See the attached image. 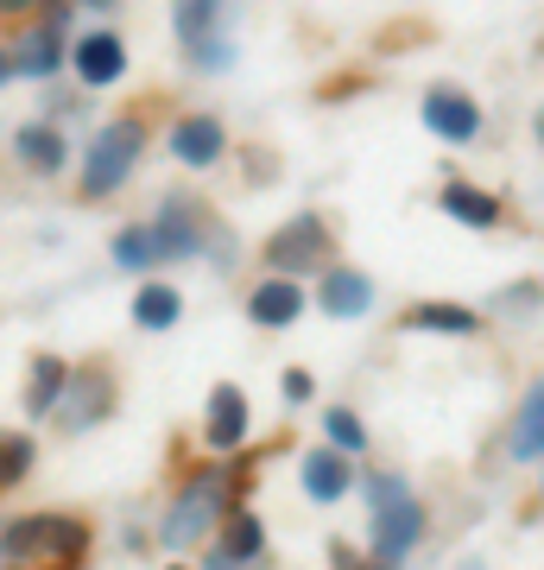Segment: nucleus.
Returning a JSON list of instances; mask_svg holds the SVG:
<instances>
[{"mask_svg":"<svg viewBox=\"0 0 544 570\" xmlns=\"http://www.w3.org/2000/svg\"><path fill=\"white\" fill-rule=\"evenodd\" d=\"M228 508V475L222 469H209V475H190V489L171 501V513H165V527H159V539L171 551H190L202 539V532L216 527V513Z\"/></svg>","mask_w":544,"mask_h":570,"instance_id":"obj_4","label":"nucleus"},{"mask_svg":"<svg viewBox=\"0 0 544 570\" xmlns=\"http://www.w3.org/2000/svg\"><path fill=\"white\" fill-rule=\"evenodd\" d=\"M538 140H544V115H538Z\"/></svg>","mask_w":544,"mask_h":570,"instance_id":"obj_31","label":"nucleus"},{"mask_svg":"<svg viewBox=\"0 0 544 570\" xmlns=\"http://www.w3.org/2000/svg\"><path fill=\"white\" fill-rule=\"evenodd\" d=\"M367 305H374V285H367V273H355V266L323 273V311H329V317H367Z\"/></svg>","mask_w":544,"mask_h":570,"instance_id":"obj_14","label":"nucleus"},{"mask_svg":"<svg viewBox=\"0 0 544 570\" xmlns=\"http://www.w3.org/2000/svg\"><path fill=\"white\" fill-rule=\"evenodd\" d=\"M285 400H310V374H304V367L285 374Z\"/></svg>","mask_w":544,"mask_h":570,"instance_id":"obj_27","label":"nucleus"},{"mask_svg":"<svg viewBox=\"0 0 544 570\" xmlns=\"http://www.w3.org/2000/svg\"><path fill=\"white\" fill-rule=\"evenodd\" d=\"M89 564V527L70 513H26L0 527V570H82Z\"/></svg>","mask_w":544,"mask_h":570,"instance_id":"obj_1","label":"nucleus"},{"mask_svg":"<svg viewBox=\"0 0 544 570\" xmlns=\"http://www.w3.org/2000/svg\"><path fill=\"white\" fill-rule=\"evenodd\" d=\"M323 431L336 438L329 450H343V456H355V450H367V431H362V419L348 406H329V419H323Z\"/></svg>","mask_w":544,"mask_h":570,"instance_id":"obj_26","label":"nucleus"},{"mask_svg":"<svg viewBox=\"0 0 544 570\" xmlns=\"http://www.w3.org/2000/svg\"><path fill=\"white\" fill-rule=\"evenodd\" d=\"M70 393H77V406H70V425H96V419H108V406H115V387H108V362H89L82 374H70Z\"/></svg>","mask_w":544,"mask_h":570,"instance_id":"obj_13","label":"nucleus"},{"mask_svg":"<svg viewBox=\"0 0 544 570\" xmlns=\"http://www.w3.org/2000/svg\"><path fill=\"white\" fill-rule=\"evenodd\" d=\"M424 127L449 146H468L482 134V108L468 102L463 89H431V96H424Z\"/></svg>","mask_w":544,"mask_h":570,"instance_id":"obj_7","label":"nucleus"},{"mask_svg":"<svg viewBox=\"0 0 544 570\" xmlns=\"http://www.w3.org/2000/svg\"><path fill=\"white\" fill-rule=\"evenodd\" d=\"M171 570H184V564H171Z\"/></svg>","mask_w":544,"mask_h":570,"instance_id":"obj_33","label":"nucleus"},{"mask_svg":"<svg viewBox=\"0 0 544 570\" xmlns=\"http://www.w3.org/2000/svg\"><path fill=\"white\" fill-rule=\"evenodd\" d=\"M348 482H355V475H348L343 450H310V456H304V494H310V501H343Z\"/></svg>","mask_w":544,"mask_h":570,"instance_id":"obj_15","label":"nucleus"},{"mask_svg":"<svg viewBox=\"0 0 544 570\" xmlns=\"http://www.w3.org/2000/svg\"><path fill=\"white\" fill-rule=\"evenodd\" d=\"M367 489H374V564H405V551L418 546L424 532V508L393 475H374Z\"/></svg>","mask_w":544,"mask_h":570,"instance_id":"obj_2","label":"nucleus"},{"mask_svg":"<svg viewBox=\"0 0 544 570\" xmlns=\"http://www.w3.org/2000/svg\"><path fill=\"white\" fill-rule=\"evenodd\" d=\"M260 520H254V513H228V527H222V558L228 564H254V558H260Z\"/></svg>","mask_w":544,"mask_h":570,"instance_id":"obj_22","label":"nucleus"},{"mask_svg":"<svg viewBox=\"0 0 544 570\" xmlns=\"http://www.w3.org/2000/svg\"><path fill=\"white\" fill-rule=\"evenodd\" d=\"M222 146H228V134H222L216 115H190V121H178V134H171V153H178L184 165H216Z\"/></svg>","mask_w":544,"mask_h":570,"instance_id":"obj_12","label":"nucleus"},{"mask_svg":"<svg viewBox=\"0 0 544 570\" xmlns=\"http://www.w3.org/2000/svg\"><path fill=\"white\" fill-rule=\"evenodd\" d=\"M468 570H482V564H468Z\"/></svg>","mask_w":544,"mask_h":570,"instance_id":"obj_32","label":"nucleus"},{"mask_svg":"<svg viewBox=\"0 0 544 570\" xmlns=\"http://www.w3.org/2000/svg\"><path fill=\"white\" fill-rule=\"evenodd\" d=\"M405 324H412V330H449V336H468V330H475V311H463V305H418Z\"/></svg>","mask_w":544,"mask_h":570,"instance_id":"obj_24","label":"nucleus"},{"mask_svg":"<svg viewBox=\"0 0 544 570\" xmlns=\"http://www.w3.org/2000/svg\"><path fill=\"white\" fill-rule=\"evenodd\" d=\"M506 450H513L520 463L544 456V387L525 393V406H520V419H513V438H506Z\"/></svg>","mask_w":544,"mask_h":570,"instance_id":"obj_17","label":"nucleus"},{"mask_svg":"<svg viewBox=\"0 0 544 570\" xmlns=\"http://www.w3.org/2000/svg\"><path fill=\"white\" fill-rule=\"evenodd\" d=\"M152 235H159V254H165V261H171V254H202L197 209H184V204H165V216L152 223Z\"/></svg>","mask_w":544,"mask_h":570,"instance_id":"obj_16","label":"nucleus"},{"mask_svg":"<svg viewBox=\"0 0 544 570\" xmlns=\"http://www.w3.org/2000/svg\"><path fill=\"white\" fill-rule=\"evenodd\" d=\"M70 63H77V77L89 82V89H108V82H121V70H127V45L115 39V32H82V39L70 45Z\"/></svg>","mask_w":544,"mask_h":570,"instance_id":"obj_8","label":"nucleus"},{"mask_svg":"<svg viewBox=\"0 0 544 570\" xmlns=\"http://www.w3.org/2000/svg\"><path fill=\"white\" fill-rule=\"evenodd\" d=\"M58 58H63V20H58V13H51V20H44L39 32L26 39V51H20V58H13V63H26L32 77H51V70H58Z\"/></svg>","mask_w":544,"mask_h":570,"instance_id":"obj_20","label":"nucleus"},{"mask_svg":"<svg viewBox=\"0 0 544 570\" xmlns=\"http://www.w3.org/2000/svg\"><path fill=\"white\" fill-rule=\"evenodd\" d=\"M202 438H209V450H241V438H247L241 387H216L209 393V425H202Z\"/></svg>","mask_w":544,"mask_h":570,"instance_id":"obj_11","label":"nucleus"},{"mask_svg":"<svg viewBox=\"0 0 544 570\" xmlns=\"http://www.w3.org/2000/svg\"><path fill=\"white\" fill-rule=\"evenodd\" d=\"M444 216H456V223H468V228H494V223H501V204H494L487 190L449 184V190H444Z\"/></svg>","mask_w":544,"mask_h":570,"instance_id":"obj_18","label":"nucleus"},{"mask_svg":"<svg viewBox=\"0 0 544 570\" xmlns=\"http://www.w3.org/2000/svg\"><path fill=\"white\" fill-rule=\"evenodd\" d=\"M13 146H20V159L26 165H32V171H63V134H58V127H20V140H13Z\"/></svg>","mask_w":544,"mask_h":570,"instance_id":"obj_21","label":"nucleus"},{"mask_svg":"<svg viewBox=\"0 0 544 570\" xmlns=\"http://www.w3.org/2000/svg\"><path fill=\"white\" fill-rule=\"evenodd\" d=\"M70 393V362L63 355H32V367H26V412L32 419H44V412H58V400Z\"/></svg>","mask_w":544,"mask_h":570,"instance_id":"obj_10","label":"nucleus"},{"mask_svg":"<svg viewBox=\"0 0 544 570\" xmlns=\"http://www.w3.org/2000/svg\"><path fill=\"white\" fill-rule=\"evenodd\" d=\"M323 254H329V235H323L317 216H298V223H285L273 242H266V261L279 266L285 279H298V273H310V266H323Z\"/></svg>","mask_w":544,"mask_h":570,"instance_id":"obj_6","label":"nucleus"},{"mask_svg":"<svg viewBox=\"0 0 544 570\" xmlns=\"http://www.w3.org/2000/svg\"><path fill=\"white\" fill-rule=\"evenodd\" d=\"M89 7H115V0H89Z\"/></svg>","mask_w":544,"mask_h":570,"instance_id":"obj_30","label":"nucleus"},{"mask_svg":"<svg viewBox=\"0 0 544 570\" xmlns=\"http://www.w3.org/2000/svg\"><path fill=\"white\" fill-rule=\"evenodd\" d=\"M115 261L121 266H159V235L152 228H121V242H115Z\"/></svg>","mask_w":544,"mask_h":570,"instance_id":"obj_25","label":"nucleus"},{"mask_svg":"<svg viewBox=\"0 0 544 570\" xmlns=\"http://www.w3.org/2000/svg\"><path fill=\"white\" fill-rule=\"evenodd\" d=\"M146 153V127L140 121H115L101 127L89 159H82V197H115L127 178H133V159Z\"/></svg>","mask_w":544,"mask_h":570,"instance_id":"obj_3","label":"nucleus"},{"mask_svg":"<svg viewBox=\"0 0 544 570\" xmlns=\"http://www.w3.org/2000/svg\"><path fill=\"white\" fill-rule=\"evenodd\" d=\"M184 317V298L171 285H140V298H133V324L140 330H171Z\"/></svg>","mask_w":544,"mask_h":570,"instance_id":"obj_19","label":"nucleus"},{"mask_svg":"<svg viewBox=\"0 0 544 570\" xmlns=\"http://www.w3.org/2000/svg\"><path fill=\"white\" fill-rule=\"evenodd\" d=\"M13 82V51H0V89Z\"/></svg>","mask_w":544,"mask_h":570,"instance_id":"obj_29","label":"nucleus"},{"mask_svg":"<svg viewBox=\"0 0 544 570\" xmlns=\"http://www.w3.org/2000/svg\"><path fill=\"white\" fill-rule=\"evenodd\" d=\"M298 311H304V285H291L285 273H273L266 285H254V298H247V317H254L260 330L298 324Z\"/></svg>","mask_w":544,"mask_h":570,"instance_id":"obj_9","label":"nucleus"},{"mask_svg":"<svg viewBox=\"0 0 544 570\" xmlns=\"http://www.w3.org/2000/svg\"><path fill=\"white\" fill-rule=\"evenodd\" d=\"M26 469H32V438H20V431H0V494L20 489Z\"/></svg>","mask_w":544,"mask_h":570,"instance_id":"obj_23","label":"nucleus"},{"mask_svg":"<svg viewBox=\"0 0 544 570\" xmlns=\"http://www.w3.org/2000/svg\"><path fill=\"white\" fill-rule=\"evenodd\" d=\"M32 7H44V0H0V20H20V13H32Z\"/></svg>","mask_w":544,"mask_h":570,"instance_id":"obj_28","label":"nucleus"},{"mask_svg":"<svg viewBox=\"0 0 544 570\" xmlns=\"http://www.w3.org/2000/svg\"><path fill=\"white\" fill-rule=\"evenodd\" d=\"M228 26H235V0H178V39L197 63H228Z\"/></svg>","mask_w":544,"mask_h":570,"instance_id":"obj_5","label":"nucleus"}]
</instances>
